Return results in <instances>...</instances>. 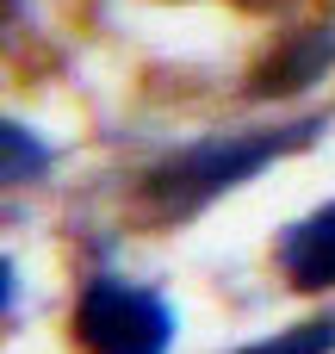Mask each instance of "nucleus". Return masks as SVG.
<instances>
[{"instance_id": "obj_1", "label": "nucleus", "mask_w": 335, "mask_h": 354, "mask_svg": "<svg viewBox=\"0 0 335 354\" xmlns=\"http://www.w3.org/2000/svg\"><path fill=\"white\" fill-rule=\"evenodd\" d=\"M323 118H298V124H280V131H242V137H211V143H186L174 156H162L143 180H137V212L149 224H180V218H199L211 199H224L230 187L255 180L267 162L317 143Z\"/></svg>"}, {"instance_id": "obj_2", "label": "nucleus", "mask_w": 335, "mask_h": 354, "mask_svg": "<svg viewBox=\"0 0 335 354\" xmlns=\"http://www.w3.org/2000/svg\"><path fill=\"white\" fill-rule=\"evenodd\" d=\"M75 342H81V354H168L174 311L162 292L99 274L75 299Z\"/></svg>"}, {"instance_id": "obj_3", "label": "nucleus", "mask_w": 335, "mask_h": 354, "mask_svg": "<svg viewBox=\"0 0 335 354\" xmlns=\"http://www.w3.org/2000/svg\"><path fill=\"white\" fill-rule=\"evenodd\" d=\"M329 68H335V25H305L267 50V62L249 75V93L255 100H292V93L317 87Z\"/></svg>"}, {"instance_id": "obj_4", "label": "nucleus", "mask_w": 335, "mask_h": 354, "mask_svg": "<svg viewBox=\"0 0 335 354\" xmlns=\"http://www.w3.org/2000/svg\"><path fill=\"white\" fill-rule=\"evenodd\" d=\"M280 274L292 292H335V199L280 236Z\"/></svg>"}, {"instance_id": "obj_5", "label": "nucleus", "mask_w": 335, "mask_h": 354, "mask_svg": "<svg viewBox=\"0 0 335 354\" xmlns=\"http://www.w3.org/2000/svg\"><path fill=\"white\" fill-rule=\"evenodd\" d=\"M242 354H335V317H311V324H292L267 342H249Z\"/></svg>"}, {"instance_id": "obj_6", "label": "nucleus", "mask_w": 335, "mask_h": 354, "mask_svg": "<svg viewBox=\"0 0 335 354\" xmlns=\"http://www.w3.org/2000/svg\"><path fill=\"white\" fill-rule=\"evenodd\" d=\"M0 143H6V187H25L50 168V149L44 137H31L25 124H0Z\"/></svg>"}, {"instance_id": "obj_7", "label": "nucleus", "mask_w": 335, "mask_h": 354, "mask_svg": "<svg viewBox=\"0 0 335 354\" xmlns=\"http://www.w3.org/2000/svg\"><path fill=\"white\" fill-rule=\"evenodd\" d=\"M236 6H280V0H236Z\"/></svg>"}]
</instances>
